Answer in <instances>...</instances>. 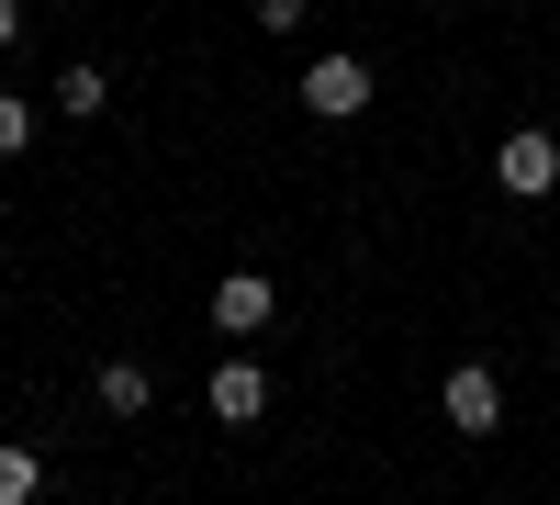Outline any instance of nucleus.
<instances>
[{
	"label": "nucleus",
	"instance_id": "nucleus-11",
	"mask_svg": "<svg viewBox=\"0 0 560 505\" xmlns=\"http://www.w3.org/2000/svg\"><path fill=\"white\" fill-rule=\"evenodd\" d=\"M0 45H23V0H0Z\"/></svg>",
	"mask_w": 560,
	"mask_h": 505
},
{
	"label": "nucleus",
	"instance_id": "nucleus-3",
	"mask_svg": "<svg viewBox=\"0 0 560 505\" xmlns=\"http://www.w3.org/2000/svg\"><path fill=\"white\" fill-rule=\"evenodd\" d=\"M269 314H280L269 269H224V282H213V337H258Z\"/></svg>",
	"mask_w": 560,
	"mask_h": 505
},
{
	"label": "nucleus",
	"instance_id": "nucleus-8",
	"mask_svg": "<svg viewBox=\"0 0 560 505\" xmlns=\"http://www.w3.org/2000/svg\"><path fill=\"white\" fill-rule=\"evenodd\" d=\"M102 102H113L102 68H68V79H57V113H102Z\"/></svg>",
	"mask_w": 560,
	"mask_h": 505
},
{
	"label": "nucleus",
	"instance_id": "nucleus-9",
	"mask_svg": "<svg viewBox=\"0 0 560 505\" xmlns=\"http://www.w3.org/2000/svg\"><path fill=\"white\" fill-rule=\"evenodd\" d=\"M34 147V102H12V90H0V158H23Z\"/></svg>",
	"mask_w": 560,
	"mask_h": 505
},
{
	"label": "nucleus",
	"instance_id": "nucleus-6",
	"mask_svg": "<svg viewBox=\"0 0 560 505\" xmlns=\"http://www.w3.org/2000/svg\"><path fill=\"white\" fill-rule=\"evenodd\" d=\"M102 404H113V416H147V404H158V371H147V359H113V371H102Z\"/></svg>",
	"mask_w": 560,
	"mask_h": 505
},
{
	"label": "nucleus",
	"instance_id": "nucleus-7",
	"mask_svg": "<svg viewBox=\"0 0 560 505\" xmlns=\"http://www.w3.org/2000/svg\"><path fill=\"white\" fill-rule=\"evenodd\" d=\"M34 494H45V461L23 438H0V505H34Z\"/></svg>",
	"mask_w": 560,
	"mask_h": 505
},
{
	"label": "nucleus",
	"instance_id": "nucleus-10",
	"mask_svg": "<svg viewBox=\"0 0 560 505\" xmlns=\"http://www.w3.org/2000/svg\"><path fill=\"white\" fill-rule=\"evenodd\" d=\"M258 23H269V34H292V23H303V0H258Z\"/></svg>",
	"mask_w": 560,
	"mask_h": 505
},
{
	"label": "nucleus",
	"instance_id": "nucleus-2",
	"mask_svg": "<svg viewBox=\"0 0 560 505\" xmlns=\"http://www.w3.org/2000/svg\"><path fill=\"white\" fill-rule=\"evenodd\" d=\"M303 113H325V124L370 113V57H314L303 68Z\"/></svg>",
	"mask_w": 560,
	"mask_h": 505
},
{
	"label": "nucleus",
	"instance_id": "nucleus-5",
	"mask_svg": "<svg viewBox=\"0 0 560 505\" xmlns=\"http://www.w3.org/2000/svg\"><path fill=\"white\" fill-rule=\"evenodd\" d=\"M438 404H448V427H459V438H493V427H504V382L482 371V359H459Z\"/></svg>",
	"mask_w": 560,
	"mask_h": 505
},
{
	"label": "nucleus",
	"instance_id": "nucleus-1",
	"mask_svg": "<svg viewBox=\"0 0 560 505\" xmlns=\"http://www.w3.org/2000/svg\"><path fill=\"white\" fill-rule=\"evenodd\" d=\"M493 180H504L516 203H549V192H560V147H549L538 124H516V135L493 147Z\"/></svg>",
	"mask_w": 560,
	"mask_h": 505
},
{
	"label": "nucleus",
	"instance_id": "nucleus-4",
	"mask_svg": "<svg viewBox=\"0 0 560 505\" xmlns=\"http://www.w3.org/2000/svg\"><path fill=\"white\" fill-rule=\"evenodd\" d=\"M202 404H213V427H258L269 416V371H258V359H213Z\"/></svg>",
	"mask_w": 560,
	"mask_h": 505
}]
</instances>
